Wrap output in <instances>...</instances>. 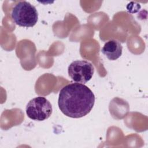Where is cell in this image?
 <instances>
[{
	"mask_svg": "<svg viewBox=\"0 0 148 148\" xmlns=\"http://www.w3.org/2000/svg\"><path fill=\"white\" fill-rule=\"evenodd\" d=\"M11 16L16 24L23 27H32L38 20V13L36 8L25 1L15 4L12 8Z\"/></svg>",
	"mask_w": 148,
	"mask_h": 148,
	"instance_id": "7a4b0ae2",
	"label": "cell"
},
{
	"mask_svg": "<svg viewBox=\"0 0 148 148\" xmlns=\"http://www.w3.org/2000/svg\"><path fill=\"white\" fill-rule=\"evenodd\" d=\"M27 116L35 121H43L52 114L51 103L44 97H37L30 100L26 106Z\"/></svg>",
	"mask_w": 148,
	"mask_h": 148,
	"instance_id": "3957f363",
	"label": "cell"
},
{
	"mask_svg": "<svg viewBox=\"0 0 148 148\" xmlns=\"http://www.w3.org/2000/svg\"><path fill=\"white\" fill-rule=\"evenodd\" d=\"M123 47L117 40L110 39L106 42L101 49V52L111 61L116 60L122 54Z\"/></svg>",
	"mask_w": 148,
	"mask_h": 148,
	"instance_id": "5b68a950",
	"label": "cell"
},
{
	"mask_svg": "<svg viewBox=\"0 0 148 148\" xmlns=\"http://www.w3.org/2000/svg\"><path fill=\"white\" fill-rule=\"evenodd\" d=\"M69 76L75 82L86 83L92 78L94 67L89 61L76 60L72 62L68 66Z\"/></svg>",
	"mask_w": 148,
	"mask_h": 148,
	"instance_id": "277c9868",
	"label": "cell"
},
{
	"mask_svg": "<svg viewBox=\"0 0 148 148\" xmlns=\"http://www.w3.org/2000/svg\"><path fill=\"white\" fill-rule=\"evenodd\" d=\"M95 95L86 85L71 83L63 87L59 93L58 105L65 116L75 119L86 116L92 110Z\"/></svg>",
	"mask_w": 148,
	"mask_h": 148,
	"instance_id": "6da1fadb",
	"label": "cell"
}]
</instances>
